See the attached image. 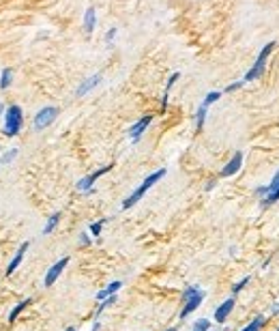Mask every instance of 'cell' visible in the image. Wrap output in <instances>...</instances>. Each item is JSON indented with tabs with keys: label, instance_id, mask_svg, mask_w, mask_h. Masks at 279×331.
Segmentation results:
<instances>
[{
	"label": "cell",
	"instance_id": "27",
	"mask_svg": "<svg viewBox=\"0 0 279 331\" xmlns=\"http://www.w3.org/2000/svg\"><path fill=\"white\" fill-rule=\"evenodd\" d=\"M116 37V28H112V30H108V35H106V41L110 43V41H112V39Z\"/></svg>",
	"mask_w": 279,
	"mask_h": 331
},
{
	"label": "cell",
	"instance_id": "30",
	"mask_svg": "<svg viewBox=\"0 0 279 331\" xmlns=\"http://www.w3.org/2000/svg\"><path fill=\"white\" fill-rule=\"evenodd\" d=\"M273 314H279V301H277L275 306H273Z\"/></svg>",
	"mask_w": 279,
	"mask_h": 331
},
{
	"label": "cell",
	"instance_id": "34",
	"mask_svg": "<svg viewBox=\"0 0 279 331\" xmlns=\"http://www.w3.org/2000/svg\"><path fill=\"white\" fill-rule=\"evenodd\" d=\"M277 331H279V327H277Z\"/></svg>",
	"mask_w": 279,
	"mask_h": 331
},
{
	"label": "cell",
	"instance_id": "10",
	"mask_svg": "<svg viewBox=\"0 0 279 331\" xmlns=\"http://www.w3.org/2000/svg\"><path fill=\"white\" fill-rule=\"evenodd\" d=\"M241 166H243V153H234V157L222 168V177H232V174H236L241 170Z\"/></svg>",
	"mask_w": 279,
	"mask_h": 331
},
{
	"label": "cell",
	"instance_id": "23",
	"mask_svg": "<svg viewBox=\"0 0 279 331\" xmlns=\"http://www.w3.org/2000/svg\"><path fill=\"white\" fill-rule=\"evenodd\" d=\"M247 282H249V277H243V280H241V282H236V284H234V286H232V295L241 293V290H243L245 286H247Z\"/></svg>",
	"mask_w": 279,
	"mask_h": 331
},
{
	"label": "cell",
	"instance_id": "6",
	"mask_svg": "<svg viewBox=\"0 0 279 331\" xmlns=\"http://www.w3.org/2000/svg\"><path fill=\"white\" fill-rule=\"evenodd\" d=\"M67 265H69V258H67V256H64V258H60V261H58V263H54V265H52V267H50V271H48V273H45V280H43V284H45V286H52V284H54V282L58 280V277H60V273L64 271V267H67Z\"/></svg>",
	"mask_w": 279,
	"mask_h": 331
},
{
	"label": "cell",
	"instance_id": "17",
	"mask_svg": "<svg viewBox=\"0 0 279 331\" xmlns=\"http://www.w3.org/2000/svg\"><path fill=\"white\" fill-rule=\"evenodd\" d=\"M58 222H60V213H54L50 219H48V224H45V228H43V235H50L52 230L58 226Z\"/></svg>",
	"mask_w": 279,
	"mask_h": 331
},
{
	"label": "cell",
	"instance_id": "13",
	"mask_svg": "<svg viewBox=\"0 0 279 331\" xmlns=\"http://www.w3.org/2000/svg\"><path fill=\"white\" fill-rule=\"evenodd\" d=\"M99 82H101V75H93V77H88V80L84 82L80 88H77V97L86 95L88 90H90V88H95V86H97V84H99Z\"/></svg>",
	"mask_w": 279,
	"mask_h": 331
},
{
	"label": "cell",
	"instance_id": "15",
	"mask_svg": "<svg viewBox=\"0 0 279 331\" xmlns=\"http://www.w3.org/2000/svg\"><path fill=\"white\" fill-rule=\"evenodd\" d=\"M30 303H32V299H24V301H19V303H17V306H15V308H13V310H11V314H9V321H11V323H13V321H15V319H17V316H19V314H22V312H24V310H26V308H28V306H30Z\"/></svg>",
	"mask_w": 279,
	"mask_h": 331
},
{
	"label": "cell",
	"instance_id": "8",
	"mask_svg": "<svg viewBox=\"0 0 279 331\" xmlns=\"http://www.w3.org/2000/svg\"><path fill=\"white\" fill-rule=\"evenodd\" d=\"M151 121H153V114H146V116H142V119L138 123H133L131 129H129V138H131L133 142L135 140H140L142 138V133L148 129V125H151Z\"/></svg>",
	"mask_w": 279,
	"mask_h": 331
},
{
	"label": "cell",
	"instance_id": "1",
	"mask_svg": "<svg viewBox=\"0 0 279 331\" xmlns=\"http://www.w3.org/2000/svg\"><path fill=\"white\" fill-rule=\"evenodd\" d=\"M164 177H166V168H161V170L153 172V174H148V177H146L144 181H142V185L138 187V190H135V192L131 194V196H129V198L125 200V202H122V209H131L133 204H138L140 200H142V196H144V194H146L148 190H151V187H153L155 183H157L159 179H164Z\"/></svg>",
	"mask_w": 279,
	"mask_h": 331
},
{
	"label": "cell",
	"instance_id": "14",
	"mask_svg": "<svg viewBox=\"0 0 279 331\" xmlns=\"http://www.w3.org/2000/svg\"><path fill=\"white\" fill-rule=\"evenodd\" d=\"M95 24H97V15H95V9L90 6V9H86V15H84V30L93 32L95 30Z\"/></svg>",
	"mask_w": 279,
	"mask_h": 331
},
{
	"label": "cell",
	"instance_id": "2",
	"mask_svg": "<svg viewBox=\"0 0 279 331\" xmlns=\"http://www.w3.org/2000/svg\"><path fill=\"white\" fill-rule=\"evenodd\" d=\"M273 48H275V41H269V43L260 50V54H258L256 63L251 65V69L247 71V73H245L243 82H254V80H258V77L264 73V67H267V58H269L271 52H273Z\"/></svg>",
	"mask_w": 279,
	"mask_h": 331
},
{
	"label": "cell",
	"instance_id": "20",
	"mask_svg": "<svg viewBox=\"0 0 279 331\" xmlns=\"http://www.w3.org/2000/svg\"><path fill=\"white\" fill-rule=\"evenodd\" d=\"M204 119H206V106H200V110H198V119H196V127H198V132L202 129Z\"/></svg>",
	"mask_w": 279,
	"mask_h": 331
},
{
	"label": "cell",
	"instance_id": "19",
	"mask_svg": "<svg viewBox=\"0 0 279 331\" xmlns=\"http://www.w3.org/2000/svg\"><path fill=\"white\" fill-rule=\"evenodd\" d=\"M211 329V321H206V319H200L193 323V331H209Z\"/></svg>",
	"mask_w": 279,
	"mask_h": 331
},
{
	"label": "cell",
	"instance_id": "24",
	"mask_svg": "<svg viewBox=\"0 0 279 331\" xmlns=\"http://www.w3.org/2000/svg\"><path fill=\"white\" fill-rule=\"evenodd\" d=\"M275 190H279V170L273 174V179L269 183V192H275Z\"/></svg>",
	"mask_w": 279,
	"mask_h": 331
},
{
	"label": "cell",
	"instance_id": "5",
	"mask_svg": "<svg viewBox=\"0 0 279 331\" xmlns=\"http://www.w3.org/2000/svg\"><path fill=\"white\" fill-rule=\"evenodd\" d=\"M58 116V108L54 106H48V108H41L35 116V123H32V127L37 129V132H41V129H45L50 125V123H54V119Z\"/></svg>",
	"mask_w": 279,
	"mask_h": 331
},
{
	"label": "cell",
	"instance_id": "21",
	"mask_svg": "<svg viewBox=\"0 0 279 331\" xmlns=\"http://www.w3.org/2000/svg\"><path fill=\"white\" fill-rule=\"evenodd\" d=\"M11 75H13V71H11V69H4V71H2V80H0V88H9V84H11Z\"/></svg>",
	"mask_w": 279,
	"mask_h": 331
},
{
	"label": "cell",
	"instance_id": "3",
	"mask_svg": "<svg viewBox=\"0 0 279 331\" xmlns=\"http://www.w3.org/2000/svg\"><path fill=\"white\" fill-rule=\"evenodd\" d=\"M22 123H24L22 108L19 106L6 108V114H4V135L6 138H15L19 133V129H22Z\"/></svg>",
	"mask_w": 279,
	"mask_h": 331
},
{
	"label": "cell",
	"instance_id": "9",
	"mask_svg": "<svg viewBox=\"0 0 279 331\" xmlns=\"http://www.w3.org/2000/svg\"><path fill=\"white\" fill-rule=\"evenodd\" d=\"M234 306H236V299H234V297H230V299H225L222 306H217V310H215V321H217V323H225V321H228V316L232 314V310H234Z\"/></svg>",
	"mask_w": 279,
	"mask_h": 331
},
{
	"label": "cell",
	"instance_id": "26",
	"mask_svg": "<svg viewBox=\"0 0 279 331\" xmlns=\"http://www.w3.org/2000/svg\"><path fill=\"white\" fill-rule=\"evenodd\" d=\"M243 84H245V82H236V84H230V86L225 88V90H228V93H234V90H238V88L243 86Z\"/></svg>",
	"mask_w": 279,
	"mask_h": 331
},
{
	"label": "cell",
	"instance_id": "28",
	"mask_svg": "<svg viewBox=\"0 0 279 331\" xmlns=\"http://www.w3.org/2000/svg\"><path fill=\"white\" fill-rule=\"evenodd\" d=\"M80 243H82V245H88V243H90V239H88V235H86V232H82V237H80Z\"/></svg>",
	"mask_w": 279,
	"mask_h": 331
},
{
	"label": "cell",
	"instance_id": "25",
	"mask_svg": "<svg viewBox=\"0 0 279 331\" xmlns=\"http://www.w3.org/2000/svg\"><path fill=\"white\" fill-rule=\"evenodd\" d=\"M267 194H269V185H262V187H258V190H256V196H267Z\"/></svg>",
	"mask_w": 279,
	"mask_h": 331
},
{
	"label": "cell",
	"instance_id": "31",
	"mask_svg": "<svg viewBox=\"0 0 279 331\" xmlns=\"http://www.w3.org/2000/svg\"><path fill=\"white\" fill-rule=\"evenodd\" d=\"M93 331H99V323H95V327H93Z\"/></svg>",
	"mask_w": 279,
	"mask_h": 331
},
{
	"label": "cell",
	"instance_id": "32",
	"mask_svg": "<svg viewBox=\"0 0 279 331\" xmlns=\"http://www.w3.org/2000/svg\"><path fill=\"white\" fill-rule=\"evenodd\" d=\"M64 331H77L75 327H67V329H64Z\"/></svg>",
	"mask_w": 279,
	"mask_h": 331
},
{
	"label": "cell",
	"instance_id": "33",
	"mask_svg": "<svg viewBox=\"0 0 279 331\" xmlns=\"http://www.w3.org/2000/svg\"><path fill=\"white\" fill-rule=\"evenodd\" d=\"M167 331H178V329H176V327H170V329H167Z\"/></svg>",
	"mask_w": 279,
	"mask_h": 331
},
{
	"label": "cell",
	"instance_id": "12",
	"mask_svg": "<svg viewBox=\"0 0 279 331\" xmlns=\"http://www.w3.org/2000/svg\"><path fill=\"white\" fill-rule=\"evenodd\" d=\"M120 286H122V282H112V284H108V288H103V290H99V293H97V299L103 301V299H108V297L116 295V293L120 290Z\"/></svg>",
	"mask_w": 279,
	"mask_h": 331
},
{
	"label": "cell",
	"instance_id": "4",
	"mask_svg": "<svg viewBox=\"0 0 279 331\" xmlns=\"http://www.w3.org/2000/svg\"><path fill=\"white\" fill-rule=\"evenodd\" d=\"M204 299V293L200 288L196 286H189V288H185V293H183V312H180V319H185V316H189L193 310L200 308V303H202Z\"/></svg>",
	"mask_w": 279,
	"mask_h": 331
},
{
	"label": "cell",
	"instance_id": "22",
	"mask_svg": "<svg viewBox=\"0 0 279 331\" xmlns=\"http://www.w3.org/2000/svg\"><path fill=\"white\" fill-rule=\"evenodd\" d=\"M103 224H106V219H101V222H95V224H90V235H93V237H99V235H101V228H103Z\"/></svg>",
	"mask_w": 279,
	"mask_h": 331
},
{
	"label": "cell",
	"instance_id": "16",
	"mask_svg": "<svg viewBox=\"0 0 279 331\" xmlns=\"http://www.w3.org/2000/svg\"><path fill=\"white\" fill-rule=\"evenodd\" d=\"M262 325H264V316H256V319L251 321L249 325H245L241 331H260V329H262Z\"/></svg>",
	"mask_w": 279,
	"mask_h": 331
},
{
	"label": "cell",
	"instance_id": "29",
	"mask_svg": "<svg viewBox=\"0 0 279 331\" xmlns=\"http://www.w3.org/2000/svg\"><path fill=\"white\" fill-rule=\"evenodd\" d=\"M15 155H17V151H15V148H13L11 153H6V155H4V161H11L13 157H15Z\"/></svg>",
	"mask_w": 279,
	"mask_h": 331
},
{
	"label": "cell",
	"instance_id": "7",
	"mask_svg": "<svg viewBox=\"0 0 279 331\" xmlns=\"http://www.w3.org/2000/svg\"><path fill=\"white\" fill-rule=\"evenodd\" d=\"M112 166H114V164L103 166L101 170H97V172H93V174H88V177H84V179L80 181V183H77V190H80V192H90V190H93V185H95V181L99 179V177H103L106 172L112 170Z\"/></svg>",
	"mask_w": 279,
	"mask_h": 331
},
{
	"label": "cell",
	"instance_id": "18",
	"mask_svg": "<svg viewBox=\"0 0 279 331\" xmlns=\"http://www.w3.org/2000/svg\"><path fill=\"white\" fill-rule=\"evenodd\" d=\"M219 97H222V93H219V90H211V93L204 97V103H202V106H206V108H209L211 103H215V101L219 99Z\"/></svg>",
	"mask_w": 279,
	"mask_h": 331
},
{
	"label": "cell",
	"instance_id": "11",
	"mask_svg": "<svg viewBox=\"0 0 279 331\" xmlns=\"http://www.w3.org/2000/svg\"><path fill=\"white\" fill-rule=\"evenodd\" d=\"M26 250H28V243H24L22 248L17 250V254L13 256V261L9 263V267H6V275H11V273H15V269L19 267V263H22V258H24V254H26Z\"/></svg>",
	"mask_w": 279,
	"mask_h": 331
}]
</instances>
